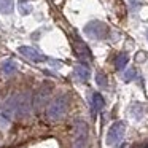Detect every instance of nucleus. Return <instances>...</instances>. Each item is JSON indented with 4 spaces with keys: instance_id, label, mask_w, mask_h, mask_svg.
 <instances>
[{
    "instance_id": "13",
    "label": "nucleus",
    "mask_w": 148,
    "mask_h": 148,
    "mask_svg": "<svg viewBox=\"0 0 148 148\" xmlns=\"http://www.w3.org/2000/svg\"><path fill=\"white\" fill-rule=\"evenodd\" d=\"M13 11V0H0V13L10 14Z\"/></svg>"
},
{
    "instance_id": "4",
    "label": "nucleus",
    "mask_w": 148,
    "mask_h": 148,
    "mask_svg": "<svg viewBox=\"0 0 148 148\" xmlns=\"http://www.w3.org/2000/svg\"><path fill=\"white\" fill-rule=\"evenodd\" d=\"M88 145V126L83 119H75V140L72 148H86Z\"/></svg>"
},
{
    "instance_id": "1",
    "label": "nucleus",
    "mask_w": 148,
    "mask_h": 148,
    "mask_svg": "<svg viewBox=\"0 0 148 148\" xmlns=\"http://www.w3.org/2000/svg\"><path fill=\"white\" fill-rule=\"evenodd\" d=\"M30 103H32V97L29 92L14 94L5 102L3 112L10 116H24L29 113Z\"/></svg>"
},
{
    "instance_id": "16",
    "label": "nucleus",
    "mask_w": 148,
    "mask_h": 148,
    "mask_svg": "<svg viewBox=\"0 0 148 148\" xmlns=\"http://www.w3.org/2000/svg\"><path fill=\"white\" fill-rule=\"evenodd\" d=\"M96 81H97V84H99L100 88H107V77L103 73H97L96 75Z\"/></svg>"
},
{
    "instance_id": "11",
    "label": "nucleus",
    "mask_w": 148,
    "mask_h": 148,
    "mask_svg": "<svg viewBox=\"0 0 148 148\" xmlns=\"http://www.w3.org/2000/svg\"><path fill=\"white\" fill-rule=\"evenodd\" d=\"M48 96H49V89H48V88H43V89L35 96V102H34V105H35V107H42L43 102L48 99Z\"/></svg>"
},
{
    "instance_id": "12",
    "label": "nucleus",
    "mask_w": 148,
    "mask_h": 148,
    "mask_svg": "<svg viewBox=\"0 0 148 148\" xmlns=\"http://www.w3.org/2000/svg\"><path fill=\"white\" fill-rule=\"evenodd\" d=\"M75 49H77V53L81 56V58H91L89 49L86 48V45H84V43L78 38V37H77V46H75Z\"/></svg>"
},
{
    "instance_id": "2",
    "label": "nucleus",
    "mask_w": 148,
    "mask_h": 148,
    "mask_svg": "<svg viewBox=\"0 0 148 148\" xmlns=\"http://www.w3.org/2000/svg\"><path fill=\"white\" fill-rule=\"evenodd\" d=\"M69 107V97L67 96H58L51 103H49L48 110H46V118L48 119H59L65 115Z\"/></svg>"
},
{
    "instance_id": "9",
    "label": "nucleus",
    "mask_w": 148,
    "mask_h": 148,
    "mask_svg": "<svg viewBox=\"0 0 148 148\" xmlns=\"http://www.w3.org/2000/svg\"><path fill=\"white\" fill-rule=\"evenodd\" d=\"M73 72H75V77H77L80 81H86L88 78H89V69H88L86 65H83V64H78Z\"/></svg>"
},
{
    "instance_id": "5",
    "label": "nucleus",
    "mask_w": 148,
    "mask_h": 148,
    "mask_svg": "<svg viewBox=\"0 0 148 148\" xmlns=\"http://www.w3.org/2000/svg\"><path fill=\"white\" fill-rule=\"evenodd\" d=\"M124 123L123 121H118L108 129V134H107V143L108 145H116L118 142L123 140V135H124Z\"/></svg>"
},
{
    "instance_id": "3",
    "label": "nucleus",
    "mask_w": 148,
    "mask_h": 148,
    "mask_svg": "<svg viewBox=\"0 0 148 148\" xmlns=\"http://www.w3.org/2000/svg\"><path fill=\"white\" fill-rule=\"evenodd\" d=\"M84 34L91 38L102 40V38H107V35H108V27L102 21H89L84 26Z\"/></svg>"
},
{
    "instance_id": "7",
    "label": "nucleus",
    "mask_w": 148,
    "mask_h": 148,
    "mask_svg": "<svg viewBox=\"0 0 148 148\" xmlns=\"http://www.w3.org/2000/svg\"><path fill=\"white\" fill-rule=\"evenodd\" d=\"M103 105H105L103 97L100 96L99 92H94L92 96H91V112H92V116H96V113L100 112V110L103 108Z\"/></svg>"
},
{
    "instance_id": "14",
    "label": "nucleus",
    "mask_w": 148,
    "mask_h": 148,
    "mask_svg": "<svg viewBox=\"0 0 148 148\" xmlns=\"http://www.w3.org/2000/svg\"><path fill=\"white\" fill-rule=\"evenodd\" d=\"M127 61H129L127 54H126V53H119L115 59V67L118 69V70H121V69H124V65L127 64Z\"/></svg>"
},
{
    "instance_id": "15",
    "label": "nucleus",
    "mask_w": 148,
    "mask_h": 148,
    "mask_svg": "<svg viewBox=\"0 0 148 148\" xmlns=\"http://www.w3.org/2000/svg\"><path fill=\"white\" fill-rule=\"evenodd\" d=\"M19 11H21V14H30L32 13V5H30L29 2H26V0H21L19 2Z\"/></svg>"
},
{
    "instance_id": "6",
    "label": "nucleus",
    "mask_w": 148,
    "mask_h": 148,
    "mask_svg": "<svg viewBox=\"0 0 148 148\" xmlns=\"http://www.w3.org/2000/svg\"><path fill=\"white\" fill-rule=\"evenodd\" d=\"M19 53L23 56H26L27 59L34 61V62H43V61H46V56L45 54L38 53L37 49L30 48V46H19Z\"/></svg>"
},
{
    "instance_id": "10",
    "label": "nucleus",
    "mask_w": 148,
    "mask_h": 148,
    "mask_svg": "<svg viewBox=\"0 0 148 148\" xmlns=\"http://www.w3.org/2000/svg\"><path fill=\"white\" fill-rule=\"evenodd\" d=\"M2 72H3V75L10 77V75H13L14 72H16V64H14L11 59H7V61H3V64H2Z\"/></svg>"
},
{
    "instance_id": "17",
    "label": "nucleus",
    "mask_w": 148,
    "mask_h": 148,
    "mask_svg": "<svg viewBox=\"0 0 148 148\" xmlns=\"http://www.w3.org/2000/svg\"><path fill=\"white\" fill-rule=\"evenodd\" d=\"M135 75H137L135 73V69H127V70L124 72V80L126 81H132L135 78Z\"/></svg>"
},
{
    "instance_id": "8",
    "label": "nucleus",
    "mask_w": 148,
    "mask_h": 148,
    "mask_svg": "<svg viewBox=\"0 0 148 148\" xmlns=\"http://www.w3.org/2000/svg\"><path fill=\"white\" fill-rule=\"evenodd\" d=\"M129 113H131V115L134 116L135 119H140L142 116H143V113H145L143 103H138V102L131 103V107H129Z\"/></svg>"
}]
</instances>
